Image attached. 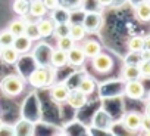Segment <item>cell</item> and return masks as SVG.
Listing matches in <instances>:
<instances>
[{"label":"cell","mask_w":150,"mask_h":136,"mask_svg":"<svg viewBox=\"0 0 150 136\" xmlns=\"http://www.w3.org/2000/svg\"><path fill=\"white\" fill-rule=\"evenodd\" d=\"M77 89L81 90L83 93H86V95L88 96L90 93H93V92L96 90V82H94L93 79H90V77H86V79H83V80L80 82V84L77 86Z\"/></svg>","instance_id":"cell-21"},{"label":"cell","mask_w":150,"mask_h":136,"mask_svg":"<svg viewBox=\"0 0 150 136\" xmlns=\"http://www.w3.org/2000/svg\"><path fill=\"white\" fill-rule=\"evenodd\" d=\"M13 42H15V36L9 30H5L0 33V47L13 46Z\"/></svg>","instance_id":"cell-24"},{"label":"cell","mask_w":150,"mask_h":136,"mask_svg":"<svg viewBox=\"0 0 150 136\" xmlns=\"http://www.w3.org/2000/svg\"><path fill=\"white\" fill-rule=\"evenodd\" d=\"M28 2H30V0H28Z\"/></svg>","instance_id":"cell-36"},{"label":"cell","mask_w":150,"mask_h":136,"mask_svg":"<svg viewBox=\"0 0 150 136\" xmlns=\"http://www.w3.org/2000/svg\"><path fill=\"white\" fill-rule=\"evenodd\" d=\"M49 62H50V65L54 68V70H57V68H63V67L68 65V55H66L65 50L56 47L54 50H52Z\"/></svg>","instance_id":"cell-12"},{"label":"cell","mask_w":150,"mask_h":136,"mask_svg":"<svg viewBox=\"0 0 150 136\" xmlns=\"http://www.w3.org/2000/svg\"><path fill=\"white\" fill-rule=\"evenodd\" d=\"M69 36L75 40V42H83L87 36V30L84 27L83 22H71L69 27Z\"/></svg>","instance_id":"cell-15"},{"label":"cell","mask_w":150,"mask_h":136,"mask_svg":"<svg viewBox=\"0 0 150 136\" xmlns=\"http://www.w3.org/2000/svg\"><path fill=\"white\" fill-rule=\"evenodd\" d=\"M8 30H9V31H11L15 37L22 36V34H25V30H27V22H25L24 19H15V21H12V22L9 24Z\"/></svg>","instance_id":"cell-19"},{"label":"cell","mask_w":150,"mask_h":136,"mask_svg":"<svg viewBox=\"0 0 150 136\" xmlns=\"http://www.w3.org/2000/svg\"><path fill=\"white\" fill-rule=\"evenodd\" d=\"M69 27H71V22H57V24H54L53 36L60 37V36H66V34H69Z\"/></svg>","instance_id":"cell-25"},{"label":"cell","mask_w":150,"mask_h":136,"mask_svg":"<svg viewBox=\"0 0 150 136\" xmlns=\"http://www.w3.org/2000/svg\"><path fill=\"white\" fill-rule=\"evenodd\" d=\"M12 9L16 15H25L28 14V9H30V2L28 0H15L13 5H12Z\"/></svg>","instance_id":"cell-23"},{"label":"cell","mask_w":150,"mask_h":136,"mask_svg":"<svg viewBox=\"0 0 150 136\" xmlns=\"http://www.w3.org/2000/svg\"><path fill=\"white\" fill-rule=\"evenodd\" d=\"M147 99L150 101V90H149V95H147Z\"/></svg>","instance_id":"cell-34"},{"label":"cell","mask_w":150,"mask_h":136,"mask_svg":"<svg viewBox=\"0 0 150 136\" xmlns=\"http://www.w3.org/2000/svg\"><path fill=\"white\" fill-rule=\"evenodd\" d=\"M84 2V0H60V5L66 9H75L81 6V3Z\"/></svg>","instance_id":"cell-27"},{"label":"cell","mask_w":150,"mask_h":136,"mask_svg":"<svg viewBox=\"0 0 150 136\" xmlns=\"http://www.w3.org/2000/svg\"><path fill=\"white\" fill-rule=\"evenodd\" d=\"M19 52L13 47V46H8V47H2L0 49V59L2 62H5L6 65H15L19 61Z\"/></svg>","instance_id":"cell-13"},{"label":"cell","mask_w":150,"mask_h":136,"mask_svg":"<svg viewBox=\"0 0 150 136\" xmlns=\"http://www.w3.org/2000/svg\"><path fill=\"white\" fill-rule=\"evenodd\" d=\"M69 92H71V89L68 87L66 83H54L50 89V98L53 102L63 104V102H66Z\"/></svg>","instance_id":"cell-5"},{"label":"cell","mask_w":150,"mask_h":136,"mask_svg":"<svg viewBox=\"0 0 150 136\" xmlns=\"http://www.w3.org/2000/svg\"><path fill=\"white\" fill-rule=\"evenodd\" d=\"M0 49H2V47H0Z\"/></svg>","instance_id":"cell-37"},{"label":"cell","mask_w":150,"mask_h":136,"mask_svg":"<svg viewBox=\"0 0 150 136\" xmlns=\"http://www.w3.org/2000/svg\"><path fill=\"white\" fill-rule=\"evenodd\" d=\"M91 67L96 73H100V74H106L109 73L112 68H113V59L108 55V53H103L100 52L99 55H96L93 59H91Z\"/></svg>","instance_id":"cell-3"},{"label":"cell","mask_w":150,"mask_h":136,"mask_svg":"<svg viewBox=\"0 0 150 136\" xmlns=\"http://www.w3.org/2000/svg\"><path fill=\"white\" fill-rule=\"evenodd\" d=\"M37 27V31H38V36L40 39H47L50 36H53V31H54V21L52 18H40L38 22L35 24Z\"/></svg>","instance_id":"cell-8"},{"label":"cell","mask_w":150,"mask_h":136,"mask_svg":"<svg viewBox=\"0 0 150 136\" xmlns=\"http://www.w3.org/2000/svg\"><path fill=\"white\" fill-rule=\"evenodd\" d=\"M144 47L146 49H150V36L149 37H144Z\"/></svg>","instance_id":"cell-32"},{"label":"cell","mask_w":150,"mask_h":136,"mask_svg":"<svg viewBox=\"0 0 150 136\" xmlns=\"http://www.w3.org/2000/svg\"><path fill=\"white\" fill-rule=\"evenodd\" d=\"M13 47L19 52V55H25V53H28V52L31 50V47H33V40H31L27 34L18 36V37H15Z\"/></svg>","instance_id":"cell-14"},{"label":"cell","mask_w":150,"mask_h":136,"mask_svg":"<svg viewBox=\"0 0 150 136\" xmlns=\"http://www.w3.org/2000/svg\"><path fill=\"white\" fill-rule=\"evenodd\" d=\"M24 90V80L15 74L6 76L0 82V92L5 96L11 98V96H18L21 92Z\"/></svg>","instance_id":"cell-2"},{"label":"cell","mask_w":150,"mask_h":136,"mask_svg":"<svg viewBox=\"0 0 150 136\" xmlns=\"http://www.w3.org/2000/svg\"><path fill=\"white\" fill-rule=\"evenodd\" d=\"M135 18L141 22L150 21V2L149 0H144V2L135 5Z\"/></svg>","instance_id":"cell-16"},{"label":"cell","mask_w":150,"mask_h":136,"mask_svg":"<svg viewBox=\"0 0 150 136\" xmlns=\"http://www.w3.org/2000/svg\"><path fill=\"white\" fill-rule=\"evenodd\" d=\"M141 76H140V70H138V65L135 64H127L124 68H122V79L125 82H129V80H138Z\"/></svg>","instance_id":"cell-18"},{"label":"cell","mask_w":150,"mask_h":136,"mask_svg":"<svg viewBox=\"0 0 150 136\" xmlns=\"http://www.w3.org/2000/svg\"><path fill=\"white\" fill-rule=\"evenodd\" d=\"M97 3H99L100 6H109V5L113 3V0H97Z\"/></svg>","instance_id":"cell-31"},{"label":"cell","mask_w":150,"mask_h":136,"mask_svg":"<svg viewBox=\"0 0 150 136\" xmlns=\"http://www.w3.org/2000/svg\"><path fill=\"white\" fill-rule=\"evenodd\" d=\"M43 3L47 11H54L56 8L60 6V0H43Z\"/></svg>","instance_id":"cell-28"},{"label":"cell","mask_w":150,"mask_h":136,"mask_svg":"<svg viewBox=\"0 0 150 136\" xmlns=\"http://www.w3.org/2000/svg\"><path fill=\"white\" fill-rule=\"evenodd\" d=\"M66 55H68V64L72 65V67H81V65H84V62L87 59L83 49H81V46H77V44H75L72 49H69L66 52Z\"/></svg>","instance_id":"cell-9"},{"label":"cell","mask_w":150,"mask_h":136,"mask_svg":"<svg viewBox=\"0 0 150 136\" xmlns=\"http://www.w3.org/2000/svg\"><path fill=\"white\" fill-rule=\"evenodd\" d=\"M2 126H3V124H2V120H0V129H2Z\"/></svg>","instance_id":"cell-35"},{"label":"cell","mask_w":150,"mask_h":136,"mask_svg":"<svg viewBox=\"0 0 150 136\" xmlns=\"http://www.w3.org/2000/svg\"><path fill=\"white\" fill-rule=\"evenodd\" d=\"M144 114L150 115V101L147 102V105H146V108H144Z\"/></svg>","instance_id":"cell-33"},{"label":"cell","mask_w":150,"mask_h":136,"mask_svg":"<svg viewBox=\"0 0 150 136\" xmlns=\"http://www.w3.org/2000/svg\"><path fill=\"white\" fill-rule=\"evenodd\" d=\"M53 82H54V70L53 68L46 67V65L37 68V70H34L28 76V83L33 87H37V89H43V87L52 86Z\"/></svg>","instance_id":"cell-1"},{"label":"cell","mask_w":150,"mask_h":136,"mask_svg":"<svg viewBox=\"0 0 150 136\" xmlns=\"http://www.w3.org/2000/svg\"><path fill=\"white\" fill-rule=\"evenodd\" d=\"M68 105L74 110H78V108H83L86 104H87V95L83 93L81 90H78L77 87H75L74 90L69 92V96L66 99Z\"/></svg>","instance_id":"cell-10"},{"label":"cell","mask_w":150,"mask_h":136,"mask_svg":"<svg viewBox=\"0 0 150 136\" xmlns=\"http://www.w3.org/2000/svg\"><path fill=\"white\" fill-rule=\"evenodd\" d=\"M28 14L34 18H43L46 16L47 14V9L43 3V0H30V9H28Z\"/></svg>","instance_id":"cell-17"},{"label":"cell","mask_w":150,"mask_h":136,"mask_svg":"<svg viewBox=\"0 0 150 136\" xmlns=\"http://www.w3.org/2000/svg\"><path fill=\"white\" fill-rule=\"evenodd\" d=\"M141 129H143L146 133L150 132V115H147V114L143 115V118H141Z\"/></svg>","instance_id":"cell-29"},{"label":"cell","mask_w":150,"mask_h":136,"mask_svg":"<svg viewBox=\"0 0 150 136\" xmlns=\"http://www.w3.org/2000/svg\"><path fill=\"white\" fill-rule=\"evenodd\" d=\"M138 56H140V61H150V49L143 47L138 52Z\"/></svg>","instance_id":"cell-30"},{"label":"cell","mask_w":150,"mask_h":136,"mask_svg":"<svg viewBox=\"0 0 150 136\" xmlns=\"http://www.w3.org/2000/svg\"><path fill=\"white\" fill-rule=\"evenodd\" d=\"M146 93L144 84L140 80H129L125 84V95L131 99H143Z\"/></svg>","instance_id":"cell-6"},{"label":"cell","mask_w":150,"mask_h":136,"mask_svg":"<svg viewBox=\"0 0 150 136\" xmlns=\"http://www.w3.org/2000/svg\"><path fill=\"white\" fill-rule=\"evenodd\" d=\"M141 118H143V115L140 112L129 111V112H127L122 117L121 121H122V126H124L125 130H128V132H137V130L141 129Z\"/></svg>","instance_id":"cell-4"},{"label":"cell","mask_w":150,"mask_h":136,"mask_svg":"<svg viewBox=\"0 0 150 136\" xmlns=\"http://www.w3.org/2000/svg\"><path fill=\"white\" fill-rule=\"evenodd\" d=\"M144 47V37L141 36H134L128 40V50L129 53H138Z\"/></svg>","instance_id":"cell-20"},{"label":"cell","mask_w":150,"mask_h":136,"mask_svg":"<svg viewBox=\"0 0 150 136\" xmlns=\"http://www.w3.org/2000/svg\"><path fill=\"white\" fill-rule=\"evenodd\" d=\"M102 21L103 19H102V15L100 14H97V12H88V14H86L83 24H84L87 33H96V31L100 30Z\"/></svg>","instance_id":"cell-7"},{"label":"cell","mask_w":150,"mask_h":136,"mask_svg":"<svg viewBox=\"0 0 150 136\" xmlns=\"http://www.w3.org/2000/svg\"><path fill=\"white\" fill-rule=\"evenodd\" d=\"M81 49L86 55V58L88 59H93L96 55H99L102 52V44L94 40V39H90V40H83V44H81Z\"/></svg>","instance_id":"cell-11"},{"label":"cell","mask_w":150,"mask_h":136,"mask_svg":"<svg viewBox=\"0 0 150 136\" xmlns=\"http://www.w3.org/2000/svg\"><path fill=\"white\" fill-rule=\"evenodd\" d=\"M74 46H75V40H74L69 34L57 37V49H62V50L68 52V50L72 49Z\"/></svg>","instance_id":"cell-22"},{"label":"cell","mask_w":150,"mask_h":136,"mask_svg":"<svg viewBox=\"0 0 150 136\" xmlns=\"http://www.w3.org/2000/svg\"><path fill=\"white\" fill-rule=\"evenodd\" d=\"M140 76L144 79H150V61H140L138 62Z\"/></svg>","instance_id":"cell-26"}]
</instances>
